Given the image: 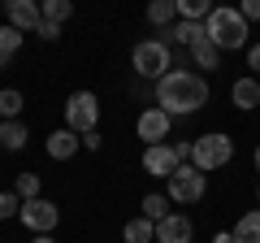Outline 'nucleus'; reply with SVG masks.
<instances>
[{
    "label": "nucleus",
    "mask_w": 260,
    "mask_h": 243,
    "mask_svg": "<svg viewBox=\"0 0 260 243\" xmlns=\"http://www.w3.org/2000/svg\"><path fill=\"white\" fill-rule=\"evenodd\" d=\"M178 165H182V161H178L174 143H156V148H143V169H148V178H169Z\"/></svg>",
    "instance_id": "10"
},
{
    "label": "nucleus",
    "mask_w": 260,
    "mask_h": 243,
    "mask_svg": "<svg viewBox=\"0 0 260 243\" xmlns=\"http://www.w3.org/2000/svg\"><path fill=\"white\" fill-rule=\"evenodd\" d=\"M5 18H9L13 31H22V35H35L39 22H44V13H39L35 0H9V5H5Z\"/></svg>",
    "instance_id": "9"
},
{
    "label": "nucleus",
    "mask_w": 260,
    "mask_h": 243,
    "mask_svg": "<svg viewBox=\"0 0 260 243\" xmlns=\"http://www.w3.org/2000/svg\"><path fill=\"white\" fill-rule=\"evenodd\" d=\"M83 148H91V152L100 148V131H87V135H83Z\"/></svg>",
    "instance_id": "31"
},
{
    "label": "nucleus",
    "mask_w": 260,
    "mask_h": 243,
    "mask_svg": "<svg viewBox=\"0 0 260 243\" xmlns=\"http://www.w3.org/2000/svg\"><path fill=\"white\" fill-rule=\"evenodd\" d=\"M239 13H243V22H247V26H251V22H260V0H243Z\"/></svg>",
    "instance_id": "27"
},
{
    "label": "nucleus",
    "mask_w": 260,
    "mask_h": 243,
    "mask_svg": "<svg viewBox=\"0 0 260 243\" xmlns=\"http://www.w3.org/2000/svg\"><path fill=\"white\" fill-rule=\"evenodd\" d=\"M0 13H5V5H0Z\"/></svg>",
    "instance_id": "37"
},
{
    "label": "nucleus",
    "mask_w": 260,
    "mask_h": 243,
    "mask_svg": "<svg viewBox=\"0 0 260 243\" xmlns=\"http://www.w3.org/2000/svg\"><path fill=\"white\" fill-rule=\"evenodd\" d=\"M130 66H135V74H139V78L160 83V78L174 70V52H169L165 39H139V44L130 48Z\"/></svg>",
    "instance_id": "3"
},
{
    "label": "nucleus",
    "mask_w": 260,
    "mask_h": 243,
    "mask_svg": "<svg viewBox=\"0 0 260 243\" xmlns=\"http://www.w3.org/2000/svg\"><path fill=\"white\" fill-rule=\"evenodd\" d=\"M39 13H44V22H52V26H65V22L74 18V5H70V0H44Z\"/></svg>",
    "instance_id": "20"
},
{
    "label": "nucleus",
    "mask_w": 260,
    "mask_h": 243,
    "mask_svg": "<svg viewBox=\"0 0 260 243\" xmlns=\"http://www.w3.org/2000/svg\"><path fill=\"white\" fill-rule=\"evenodd\" d=\"M65 126L74 135H87L100 126V100H95V92H70V100H65Z\"/></svg>",
    "instance_id": "6"
},
{
    "label": "nucleus",
    "mask_w": 260,
    "mask_h": 243,
    "mask_svg": "<svg viewBox=\"0 0 260 243\" xmlns=\"http://www.w3.org/2000/svg\"><path fill=\"white\" fill-rule=\"evenodd\" d=\"M22 109H26V96H22L18 87H5V92H0V122H18Z\"/></svg>",
    "instance_id": "18"
},
{
    "label": "nucleus",
    "mask_w": 260,
    "mask_h": 243,
    "mask_svg": "<svg viewBox=\"0 0 260 243\" xmlns=\"http://www.w3.org/2000/svg\"><path fill=\"white\" fill-rule=\"evenodd\" d=\"M148 22L169 31V26L178 22V0H152V5H148Z\"/></svg>",
    "instance_id": "19"
},
{
    "label": "nucleus",
    "mask_w": 260,
    "mask_h": 243,
    "mask_svg": "<svg viewBox=\"0 0 260 243\" xmlns=\"http://www.w3.org/2000/svg\"><path fill=\"white\" fill-rule=\"evenodd\" d=\"M251 161H256V174H260V143H256V152H251Z\"/></svg>",
    "instance_id": "34"
},
{
    "label": "nucleus",
    "mask_w": 260,
    "mask_h": 243,
    "mask_svg": "<svg viewBox=\"0 0 260 243\" xmlns=\"http://www.w3.org/2000/svg\"><path fill=\"white\" fill-rule=\"evenodd\" d=\"M18 208H22V200L13 196V191H0V222H9V217H18Z\"/></svg>",
    "instance_id": "26"
},
{
    "label": "nucleus",
    "mask_w": 260,
    "mask_h": 243,
    "mask_svg": "<svg viewBox=\"0 0 260 243\" xmlns=\"http://www.w3.org/2000/svg\"><path fill=\"white\" fill-rule=\"evenodd\" d=\"M18 222L26 226V230H35V234H52L56 230V222H61V208L52 204V200H22V208H18Z\"/></svg>",
    "instance_id": "7"
},
{
    "label": "nucleus",
    "mask_w": 260,
    "mask_h": 243,
    "mask_svg": "<svg viewBox=\"0 0 260 243\" xmlns=\"http://www.w3.org/2000/svg\"><path fill=\"white\" fill-rule=\"evenodd\" d=\"M139 217H148V222H160V217H169V196H143V204H139Z\"/></svg>",
    "instance_id": "23"
},
{
    "label": "nucleus",
    "mask_w": 260,
    "mask_h": 243,
    "mask_svg": "<svg viewBox=\"0 0 260 243\" xmlns=\"http://www.w3.org/2000/svg\"><path fill=\"white\" fill-rule=\"evenodd\" d=\"M247 35H251V26L243 22L239 9H230V5H213V13L204 18V39L217 48V52L247 48Z\"/></svg>",
    "instance_id": "2"
},
{
    "label": "nucleus",
    "mask_w": 260,
    "mask_h": 243,
    "mask_svg": "<svg viewBox=\"0 0 260 243\" xmlns=\"http://www.w3.org/2000/svg\"><path fill=\"white\" fill-rule=\"evenodd\" d=\"M9 61H13V56H5V52H0V70H5V66H9Z\"/></svg>",
    "instance_id": "35"
},
{
    "label": "nucleus",
    "mask_w": 260,
    "mask_h": 243,
    "mask_svg": "<svg viewBox=\"0 0 260 243\" xmlns=\"http://www.w3.org/2000/svg\"><path fill=\"white\" fill-rule=\"evenodd\" d=\"M13 196L18 200H39V174H18V183H13Z\"/></svg>",
    "instance_id": "24"
},
{
    "label": "nucleus",
    "mask_w": 260,
    "mask_h": 243,
    "mask_svg": "<svg viewBox=\"0 0 260 243\" xmlns=\"http://www.w3.org/2000/svg\"><path fill=\"white\" fill-rule=\"evenodd\" d=\"M191 61H195V66H200V70L208 74V70H217V66H221V52H217V48L208 44V39H200V44L191 48Z\"/></svg>",
    "instance_id": "21"
},
{
    "label": "nucleus",
    "mask_w": 260,
    "mask_h": 243,
    "mask_svg": "<svg viewBox=\"0 0 260 243\" xmlns=\"http://www.w3.org/2000/svg\"><path fill=\"white\" fill-rule=\"evenodd\" d=\"M213 243H234V234H230V230H217V234H213Z\"/></svg>",
    "instance_id": "32"
},
{
    "label": "nucleus",
    "mask_w": 260,
    "mask_h": 243,
    "mask_svg": "<svg viewBox=\"0 0 260 243\" xmlns=\"http://www.w3.org/2000/svg\"><path fill=\"white\" fill-rule=\"evenodd\" d=\"M78 148H83V135H74L70 126H61V131L48 135V157H52V161H70Z\"/></svg>",
    "instance_id": "12"
},
{
    "label": "nucleus",
    "mask_w": 260,
    "mask_h": 243,
    "mask_svg": "<svg viewBox=\"0 0 260 243\" xmlns=\"http://www.w3.org/2000/svg\"><path fill=\"white\" fill-rule=\"evenodd\" d=\"M230 161H234V139L221 135V131H208V135H200V139L191 143V165L200 169V174H213V169L230 165Z\"/></svg>",
    "instance_id": "4"
},
{
    "label": "nucleus",
    "mask_w": 260,
    "mask_h": 243,
    "mask_svg": "<svg viewBox=\"0 0 260 243\" xmlns=\"http://www.w3.org/2000/svg\"><path fill=\"white\" fill-rule=\"evenodd\" d=\"M22 44H26V35H22V31H13L9 22H5V26H0V52H5V56H13Z\"/></svg>",
    "instance_id": "25"
},
{
    "label": "nucleus",
    "mask_w": 260,
    "mask_h": 243,
    "mask_svg": "<svg viewBox=\"0 0 260 243\" xmlns=\"http://www.w3.org/2000/svg\"><path fill=\"white\" fill-rule=\"evenodd\" d=\"M35 35H39V39H56V35H61V26H52V22H39Z\"/></svg>",
    "instance_id": "29"
},
{
    "label": "nucleus",
    "mask_w": 260,
    "mask_h": 243,
    "mask_svg": "<svg viewBox=\"0 0 260 243\" xmlns=\"http://www.w3.org/2000/svg\"><path fill=\"white\" fill-rule=\"evenodd\" d=\"M121 239H126V243H156V222H148V217H130V222L121 226Z\"/></svg>",
    "instance_id": "16"
},
{
    "label": "nucleus",
    "mask_w": 260,
    "mask_h": 243,
    "mask_svg": "<svg viewBox=\"0 0 260 243\" xmlns=\"http://www.w3.org/2000/svg\"><path fill=\"white\" fill-rule=\"evenodd\" d=\"M247 70L251 78H260V44H247Z\"/></svg>",
    "instance_id": "28"
},
{
    "label": "nucleus",
    "mask_w": 260,
    "mask_h": 243,
    "mask_svg": "<svg viewBox=\"0 0 260 243\" xmlns=\"http://www.w3.org/2000/svg\"><path fill=\"white\" fill-rule=\"evenodd\" d=\"M208 78L195 74V70H169L156 83V109L169 117H186V113H200L208 104Z\"/></svg>",
    "instance_id": "1"
},
{
    "label": "nucleus",
    "mask_w": 260,
    "mask_h": 243,
    "mask_svg": "<svg viewBox=\"0 0 260 243\" xmlns=\"http://www.w3.org/2000/svg\"><path fill=\"white\" fill-rule=\"evenodd\" d=\"M208 13H213L208 0H178V18H182V22H200V26H204Z\"/></svg>",
    "instance_id": "22"
},
{
    "label": "nucleus",
    "mask_w": 260,
    "mask_h": 243,
    "mask_svg": "<svg viewBox=\"0 0 260 243\" xmlns=\"http://www.w3.org/2000/svg\"><path fill=\"white\" fill-rule=\"evenodd\" d=\"M174 152H178V161L186 165V161H191V139H178V143H174Z\"/></svg>",
    "instance_id": "30"
},
{
    "label": "nucleus",
    "mask_w": 260,
    "mask_h": 243,
    "mask_svg": "<svg viewBox=\"0 0 260 243\" xmlns=\"http://www.w3.org/2000/svg\"><path fill=\"white\" fill-rule=\"evenodd\" d=\"M169 131H174V117H169V113H160L156 104H152V109H143L139 122H135V135L143 139V148H156V143H165Z\"/></svg>",
    "instance_id": "8"
},
{
    "label": "nucleus",
    "mask_w": 260,
    "mask_h": 243,
    "mask_svg": "<svg viewBox=\"0 0 260 243\" xmlns=\"http://www.w3.org/2000/svg\"><path fill=\"white\" fill-rule=\"evenodd\" d=\"M30 243H56V239H52V234H35V239H30Z\"/></svg>",
    "instance_id": "33"
},
{
    "label": "nucleus",
    "mask_w": 260,
    "mask_h": 243,
    "mask_svg": "<svg viewBox=\"0 0 260 243\" xmlns=\"http://www.w3.org/2000/svg\"><path fill=\"white\" fill-rule=\"evenodd\" d=\"M230 104L234 109H243V113H251L260 104V78H234V87H230Z\"/></svg>",
    "instance_id": "13"
},
{
    "label": "nucleus",
    "mask_w": 260,
    "mask_h": 243,
    "mask_svg": "<svg viewBox=\"0 0 260 243\" xmlns=\"http://www.w3.org/2000/svg\"><path fill=\"white\" fill-rule=\"evenodd\" d=\"M256 200H260V187H256Z\"/></svg>",
    "instance_id": "36"
},
{
    "label": "nucleus",
    "mask_w": 260,
    "mask_h": 243,
    "mask_svg": "<svg viewBox=\"0 0 260 243\" xmlns=\"http://www.w3.org/2000/svg\"><path fill=\"white\" fill-rule=\"evenodd\" d=\"M204 191H208V174H200L191 161H186V165H178L174 174L165 178L169 204H200V200H204Z\"/></svg>",
    "instance_id": "5"
},
{
    "label": "nucleus",
    "mask_w": 260,
    "mask_h": 243,
    "mask_svg": "<svg viewBox=\"0 0 260 243\" xmlns=\"http://www.w3.org/2000/svg\"><path fill=\"white\" fill-rule=\"evenodd\" d=\"M191 234H195V226L186 213H169L156 222V243H191Z\"/></svg>",
    "instance_id": "11"
},
{
    "label": "nucleus",
    "mask_w": 260,
    "mask_h": 243,
    "mask_svg": "<svg viewBox=\"0 0 260 243\" xmlns=\"http://www.w3.org/2000/svg\"><path fill=\"white\" fill-rule=\"evenodd\" d=\"M26 139H30V126L22 117L18 122H0V148H5V152H22Z\"/></svg>",
    "instance_id": "14"
},
{
    "label": "nucleus",
    "mask_w": 260,
    "mask_h": 243,
    "mask_svg": "<svg viewBox=\"0 0 260 243\" xmlns=\"http://www.w3.org/2000/svg\"><path fill=\"white\" fill-rule=\"evenodd\" d=\"M234 243H260V208H247V213L234 222Z\"/></svg>",
    "instance_id": "15"
},
{
    "label": "nucleus",
    "mask_w": 260,
    "mask_h": 243,
    "mask_svg": "<svg viewBox=\"0 0 260 243\" xmlns=\"http://www.w3.org/2000/svg\"><path fill=\"white\" fill-rule=\"evenodd\" d=\"M165 44H182V48H195L200 44V39H204V26H200V22H174V26L165 31Z\"/></svg>",
    "instance_id": "17"
}]
</instances>
